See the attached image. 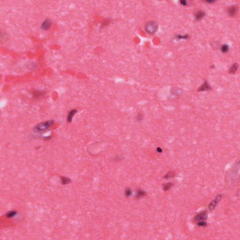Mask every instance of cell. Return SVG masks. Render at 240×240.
Segmentation results:
<instances>
[{
	"instance_id": "obj_9",
	"label": "cell",
	"mask_w": 240,
	"mask_h": 240,
	"mask_svg": "<svg viewBox=\"0 0 240 240\" xmlns=\"http://www.w3.org/2000/svg\"><path fill=\"white\" fill-rule=\"evenodd\" d=\"M239 68V64L237 63H234L230 67L229 70V73L230 74H234Z\"/></svg>"
},
{
	"instance_id": "obj_7",
	"label": "cell",
	"mask_w": 240,
	"mask_h": 240,
	"mask_svg": "<svg viewBox=\"0 0 240 240\" xmlns=\"http://www.w3.org/2000/svg\"><path fill=\"white\" fill-rule=\"evenodd\" d=\"M52 25V22L49 19H46L41 25V28L44 30H47L50 29Z\"/></svg>"
},
{
	"instance_id": "obj_8",
	"label": "cell",
	"mask_w": 240,
	"mask_h": 240,
	"mask_svg": "<svg viewBox=\"0 0 240 240\" xmlns=\"http://www.w3.org/2000/svg\"><path fill=\"white\" fill-rule=\"evenodd\" d=\"M77 112V110L76 109H73L72 110H70L68 114L67 115V121L68 123H70L74 117V116L76 114Z\"/></svg>"
},
{
	"instance_id": "obj_20",
	"label": "cell",
	"mask_w": 240,
	"mask_h": 240,
	"mask_svg": "<svg viewBox=\"0 0 240 240\" xmlns=\"http://www.w3.org/2000/svg\"><path fill=\"white\" fill-rule=\"evenodd\" d=\"M176 38L178 39H188L189 38L188 35H177L176 36Z\"/></svg>"
},
{
	"instance_id": "obj_15",
	"label": "cell",
	"mask_w": 240,
	"mask_h": 240,
	"mask_svg": "<svg viewBox=\"0 0 240 240\" xmlns=\"http://www.w3.org/2000/svg\"><path fill=\"white\" fill-rule=\"evenodd\" d=\"M61 181H62V183L63 185H66L69 184L71 182L70 178L67 177H63V176L61 177Z\"/></svg>"
},
{
	"instance_id": "obj_12",
	"label": "cell",
	"mask_w": 240,
	"mask_h": 240,
	"mask_svg": "<svg viewBox=\"0 0 240 240\" xmlns=\"http://www.w3.org/2000/svg\"><path fill=\"white\" fill-rule=\"evenodd\" d=\"M146 195V193L145 190H137L136 198L139 199L140 198L143 197Z\"/></svg>"
},
{
	"instance_id": "obj_16",
	"label": "cell",
	"mask_w": 240,
	"mask_h": 240,
	"mask_svg": "<svg viewBox=\"0 0 240 240\" xmlns=\"http://www.w3.org/2000/svg\"><path fill=\"white\" fill-rule=\"evenodd\" d=\"M229 50V46L227 44L223 45L221 47V50L223 53H227Z\"/></svg>"
},
{
	"instance_id": "obj_4",
	"label": "cell",
	"mask_w": 240,
	"mask_h": 240,
	"mask_svg": "<svg viewBox=\"0 0 240 240\" xmlns=\"http://www.w3.org/2000/svg\"><path fill=\"white\" fill-rule=\"evenodd\" d=\"M208 218V212L206 211L201 212L193 218V221L196 223L199 221H206Z\"/></svg>"
},
{
	"instance_id": "obj_2",
	"label": "cell",
	"mask_w": 240,
	"mask_h": 240,
	"mask_svg": "<svg viewBox=\"0 0 240 240\" xmlns=\"http://www.w3.org/2000/svg\"><path fill=\"white\" fill-rule=\"evenodd\" d=\"M54 124V120H49L39 123L34 129V131L38 132L45 131Z\"/></svg>"
},
{
	"instance_id": "obj_17",
	"label": "cell",
	"mask_w": 240,
	"mask_h": 240,
	"mask_svg": "<svg viewBox=\"0 0 240 240\" xmlns=\"http://www.w3.org/2000/svg\"><path fill=\"white\" fill-rule=\"evenodd\" d=\"M196 224L199 227H205L207 225V223L205 221H199L197 222Z\"/></svg>"
},
{
	"instance_id": "obj_3",
	"label": "cell",
	"mask_w": 240,
	"mask_h": 240,
	"mask_svg": "<svg viewBox=\"0 0 240 240\" xmlns=\"http://www.w3.org/2000/svg\"><path fill=\"white\" fill-rule=\"evenodd\" d=\"M223 197L222 194H218L215 197V198L212 200L209 203L208 209L210 211H213L215 209L219 203L220 202Z\"/></svg>"
},
{
	"instance_id": "obj_10",
	"label": "cell",
	"mask_w": 240,
	"mask_h": 240,
	"mask_svg": "<svg viewBox=\"0 0 240 240\" xmlns=\"http://www.w3.org/2000/svg\"><path fill=\"white\" fill-rule=\"evenodd\" d=\"M205 16V13L202 10H199L196 13L195 15V19L196 20H200L201 19H202Z\"/></svg>"
},
{
	"instance_id": "obj_5",
	"label": "cell",
	"mask_w": 240,
	"mask_h": 240,
	"mask_svg": "<svg viewBox=\"0 0 240 240\" xmlns=\"http://www.w3.org/2000/svg\"><path fill=\"white\" fill-rule=\"evenodd\" d=\"M212 89L211 87V86L209 85L208 81L206 80L204 81V82L197 89V92H204V91H208L210 90H212Z\"/></svg>"
},
{
	"instance_id": "obj_22",
	"label": "cell",
	"mask_w": 240,
	"mask_h": 240,
	"mask_svg": "<svg viewBox=\"0 0 240 240\" xmlns=\"http://www.w3.org/2000/svg\"><path fill=\"white\" fill-rule=\"evenodd\" d=\"M157 151L158 153H161L162 152V149L160 147H158V148H157Z\"/></svg>"
},
{
	"instance_id": "obj_19",
	"label": "cell",
	"mask_w": 240,
	"mask_h": 240,
	"mask_svg": "<svg viewBox=\"0 0 240 240\" xmlns=\"http://www.w3.org/2000/svg\"><path fill=\"white\" fill-rule=\"evenodd\" d=\"M132 194V191L130 189H127L125 190V195L126 197H129Z\"/></svg>"
},
{
	"instance_id": "obj_14",
	"label": "cell",
	"mask_w": 240,
	"mask_h": 240,
	"mask_svg": "<svg viewBox=\"0 0 240 240\" xmlns=\"http://www.w3.org/2000/svg\"><path fill=\"white\" fill-rule=\"evenodd\" d=\"M17 214V212L15 211H11L6 214V217L8 218H13Z\"/></svg>"
},
{
	"instance_id": "obj_1",
	"label": "cell",
	"mask_w": 240,
	"mask_h": 240,
	"mask_svg": "<svg viewBox=\"0 0 240 240\" xmlns=\"http://www.w3.org/2000/svg\"><path fill=\"white\" fill-rule=\"evenodd\" d=\"M158 23L155 21H152L147 23L144 27L145 32L149 34H154L158 31Z\"/></svg>"
},
{
	"instance_id": "obj_18",
	"label": "cell",
	"mask_w": 240,
	"mask_h": 240,
	"mask_svg": "<svg viewBox=\"0 0 240 240\" xmlns=\"http://www.w3.org/2000/svg\"><path fill=\"white\" fill-rule=\"evenodd\" d=\"M144 114L142 113L138 114L136 117V120L138 122H141L144 119Z\"/></svg>"
},
{
	"instance_id": "obj_23",
	"label": "cell",
	"mask_w": 240,
	"mask_h": 240,
	"mask_svg": "<svg viewBox=\"0 0 240 240\" xmlns=\"http://www.w3.org/2000/svg\"><path fill=\"white\" fill-rule=\"evenodd\" d=\"M215 1H214V0H206V1H205L206 2L209 3H211V4L212 3L214 2Z\"/></svg>"
},
{
	"instance_id": "obj_11",
	"label": "cell",
	"mask_w": 240,
	"mask_h": 240,
	"mask_svg": "<svg viewBox=\"0 0 240 240\" xmlns=\"http://www.w3.org/2000/svg\"><path fill=\"white\" fill-rule=\"evenodd\" d=\"M174 183H171V182L164 183L162 185L163 190L164 191H167V190H168L171 189V188L173 187L174 186Z\"/></svg>"
},
{
	"instance_id": "obj_6",
	"label": "cell",
	"mask_w": 240,
	"mask_h": 240,
	"mask_svg": "<svg viewBox=\"0 0 240 240\" xmlns=\"http://www.w3.org/2000/svg\"><path fill=\"white\" fill-rule=\"evenodd\" d=\"M238 11V8L236 5H232L229 7L227 9V13L228 16L234 17L236 15Z\"/></svg>"
},
{
	"instance_id": "obj_13",
	"label": "cell",
	"mask_w": 240,
	"mask_h": 240,
	"mask_svg": "<svg viewBox=\"0 0 240 240\" xmlns=\"http://www.w3.org/2000/svg\"><path fill=\"white\" fill-rule=\"evenodd\" d=\"M175 176V173L174 171H170L168 172L165 175H164V176L163 177V178L165 179H167L169 178L174 177Z\"/></svg>"
},
{
	"instance_id": "obj_21",
	"label": "cell",
	"mask_w": 240,
	"mask_h": 240,
	"mask_svg": "<svg viewBox=\"0 0 240 240\" xmlns=\"http://www.w3.org/2000/svg\"><path fill=\"white\" fill-rule=\"evenodd\" d=\"M180 2L181 3V5H183V6H186L187 5V1L185 0H180Z\"/></svg>"
}]
</instances>
